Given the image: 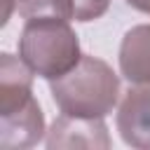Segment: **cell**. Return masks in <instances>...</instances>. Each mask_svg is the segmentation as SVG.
Returning a JSON list of instances; mask_svg holds the SVG:
<instances>
[{"mask_svg":"<svg viewBox=\"0 0 150 150\" xmlns=\"http://www.w3.org/2000/svg\"><path fill=\"white\" fill-rule=\"evenodd\" d=\"M49 91L59 110L66 115L105 117L117 105L120 77L105 61L82 54L73 70L49 80Z\"/></svg>","mask_w":150,"mask_h":150,"instance_id":"6da1fadb","label":"cell"},{"mask_svg":"<svg viewBox=\"0 0 150 150\" xmlns=\"http://www.w3.org/2000/svg\"><path fill=\"white\" fill-rule=\"evenodd\" d=\"M19 56L45 80L66 75L82 59L80 40L68 19H28L19 38Z\"/></svg>","mask_w":150,"mask_h":150,"instance_id":"7a4b0ae2","label":"cell"},{"mask_svg":"<svg viewBox=\"0 0 150 150\" xmlns=\"http://www.w3.org/2000/svg\"><path fill=\"white\" fill-rule=\"evenodd\" d=\"M47 148L61 150V148H110L108 129L103 124V117H75L61 112L49 134H47Z\"/></svg>","mask_w":150,"mask_h":150,"instance_id":"3957f363","label":"cell"},{"mask_svg":"<svg viewBox=\"0 0 150 150\" xmlns=\"http://www.w3.org/2000/svg\"><path fill=\"white\" fill-rule=\"evenodd\" d=\"M45 136V115L38 98L33 96L19 108L0 112V148L21 150L38 145Z\"/></svg>","mask_w":150,"mask_h":150,"instance_id":"277c9868","label":"cell"},{"mask_svg":"<svg viewBox=\"0 0 150 150\" xmlns=\"http://www.w3.org/2000/svg\"><path fill=\"white\" fill-rule=\"evenodd\" d=\"M117 131L127 145L150 150V84L127 91L117 108Z\"/></svg>","mask_w":150,"mask_h":150,"instance_id":"5b68a950","label":"cell"},{"mask_svg":"<svg viewBox=\"0 0 150 150\" xmlns=\"http://www.w3.org/2000/svg\"><path fill=\"white\" fill-rule=\"evenodd\" d=\"M120 70L131 84H150V23L134 26L120 45Z\"/></svg>","mask_w":150,"mask_h":150,"instance_id":"8992f818","label":"cell"},{"mask_svg":"<svg viewBox=\"0 0 150 150\" xmlns=\"http://www.w3.org/2000/svg\"><path fill=\"white\" fill-rule=\"evenodd\" d=\"M33 70L23 59L2 54L0 56V112L23 105L33 98Z\"/></svg>","mask_w":150,"mask_h":150,"instance_id":"52a82bcc","label":"cell"},{"mask_svg":"<svg viewBox=\"0 0 150 150\" xmlns=\"http://www.w3.org/2000/svg\"><path fill=\"white\" fill-rule=\"evenodd\" d=\"M19 16L28 19H73V0H16Z\"/></svg>","mask_w":150,"mask_h":150,"instance_id":"ba28073f","label":"cell"},{"mask_svg":"<svg viewBox=\"0 0 150 150\" xmlns=\"http://www.w3.org/2000/svg\"><path fill=\"white\" fill-rule=\"evenodd\" d=\"M110 7V0H73V19L75 21H96Z\"/></svg>","mask_w":150,"mask_h":150,"instance_id":"9c48e42d","label":"cell"},{"mask_svg":"<svg viewBox=\"0 0 150 150\" xmlns=\"http://www.w3.org/2000/svg\"><path fill=\"white\" fill-rule=\"evenodd\" d=\"M127 5H131L134 9H138L143 14H150V0H127Z\"/></svg>","mask_w":150,"mask_h":150,"instance_id":"30bf717a","label":"cell"},{"mask_svg":"<svg viewBox=\"0 0 150 150\" xmlns=\"http://www.w3.org/2000/svg\"><path fill=\"white\" fill-rule=\"evenodd\" d=\"M16 7V0H5V5H2V26L9 21V16H12V9Z\"/></svg>","mask_w":150,"mask_h":150,"instance_id":"8fae6325","label":"cell"}]
</instances>
